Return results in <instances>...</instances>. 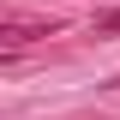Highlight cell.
Instances as JSON below:
<instances>
[{"mask_svg": "<svg viewBox=\"0 0 120 120\" xmlns=\"http://www.w3.org/2000/svg\"><path fill=\"white\" fill-rule=\"evenodd\" d=\"M96 30H102V36H114V30H120V12H102V18H96Z\"/></svg>", "mask_w": 120, "mask_h": 120, "instance_id": "cell-2", "label": "cell"}, {"mask_svg": "<svg viewBox=\"0 0 120 120\" xmlns=\"http://www.w3.org/2000/svg\"><path fill=\"white\" fill-rule=\"evenodd\" d=\"M60 24H6V42H30V36H54Z\"/></svg>", "mask_w": 120, "mask_h": 120, "instance_id": "cell-1", "label": "cell"}]
</instances>
